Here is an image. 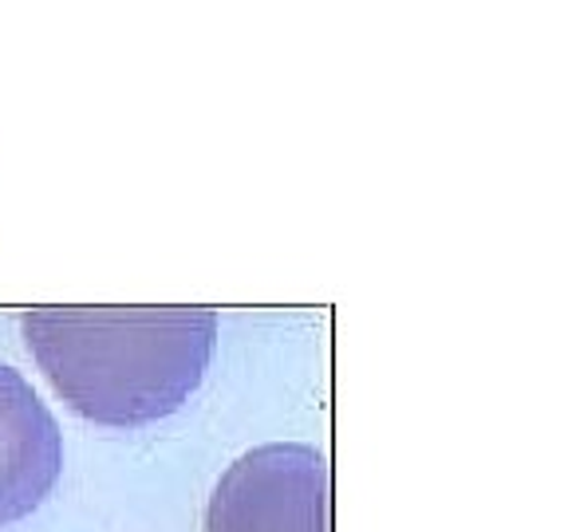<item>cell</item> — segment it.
<instances>
[{
	"label": "cell",
	"instance_id": "3957f363",
	"mask_svg": "<svg viewBox=\"0 0 568 532\" xmlns=\"http://www.w3.org/2000/svg\"><path fill=\"white\" fill-rule=\"evenodd\" d=\"M60 473V422L17 367L0 364V529L44 505Z\"/></svg>",
	"mask_w": 568,
	"mask_h": 532
},
{
	"label": "cell",
	"instance_id": "7a4b0ae2",
	"mask_svg": "<svg viewBox=\"0 0 568 532\" xmlns=\"http://www.w3.org/2000/svg\"><path fill=\"white\" fill-rule=\"evenodd\" d=\"M205 532H332V470L316 446L268 442L217 478Z\"/></svg>",
	"mask_w": 568,
	"mask_h": 532
},
{
	"label": "cell",
	"instance_id": "6da1fadb",
	"mask_svg": "<svg viewBox=\"0 0 568 532\" xmlns=\"http://www.w3.org/2000/svg\"><path fill=\"white\" fill-rule=\"evenodd\" d=\"M28 351L63 402L95 426H146L170 418L202 387L217 351V311H71L20 319Z\"/></svg>",
	"mask_w": 568,
	"mask_h": 532
}]
</instances>
